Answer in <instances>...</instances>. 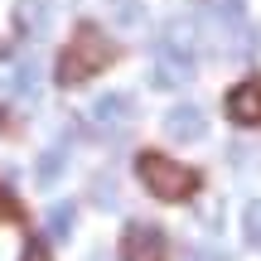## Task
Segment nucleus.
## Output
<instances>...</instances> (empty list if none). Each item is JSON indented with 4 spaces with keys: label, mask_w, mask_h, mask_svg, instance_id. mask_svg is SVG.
Returning <instances> with one entry per match:
<instances>
[{
    "label": "nucleus",
    "mask_w": 261,
    "mask_h": 261,
    "mask_svg": "<svg viewBox=\"0 0 261 261\" xmlns=\"http://www.w3.org/2000/svg\"><path fill=\"white\" fill-rule=\"evenodd\" d=\"M92 203L97 208H116V184H112V179H97V184H92Z\"/></svg>",
    "instance_id": "4468645a"
},
{
    "label": "nucleus",
    "mask_w": 261,
    "mask_h": 261,
    "mask_svg": "<svg viewBox=\"0 0 261 261\" xmlns=\"http://www.w3.org/2000/svg\"><path fill=\"white\" fill-rule=\"evenodd\" d=\"M19 261H48V247H44V242H29V247H24V256H19Z\"/></svg>",
    "instance_id": "dca6fc26"
},
{
    "label": "nucleus",
    "mask_w": 261,
    "mask_h": 261,
    "mask_svg": "<svg viewBox=\"0 0 261 261\" xmlns=\"http://www.w3.org/2000/svg\"><path fill=\"white\" fill-rule=\"evenodd\" d=\"M15 213H19L15 194H10V189H0V218H15Z\"/></svg>",
    "instance_id": "2eb2a0df"
},
{
    "label": "nucleus",
    "mask_w": 261,
    "mask_h": 261,
    "mask_svg": "<svg viewBox=\"0 0 261 261\" xmlns=\"http://www.w3.org/2000/svg\"><path fill=\"white\" fill-rule=\"evenodd\" d=\"M194 77V63H189V54H174L169 44H160L155 39V73H150V83L155 87H179Z\"/></svg>",
    "instance_id": "39448f33"
},
{
    "label": "nucleus",
    "mask_w": 261,
    "mask_h": 261,
    "mask_svg": "<svg viewBox=\"0 0 261 261\" xmlns=\"http://www.w3.org/2000/svg\"><path fill=\"white\" fill-rule=\"evenodd\" d=\"M194 261H227V256L218 252V247H203V252H194Z\"/></svg>",
    "instance_id": "f3484780"
},
{
    "label": "nucleus",
    "mask_w": 261,
    "mask_h": 261,
    "mask_svg": "<svg viewBox=\"0 0 261 261\" xmlns=\"http://www.w3.org/2000/svg\"><path fill=\"white\" fill-rule=\"evenodd\" d=\"M63 165H68V145H48L44 155H39V179L54 184V179L63 174Z\"/></svg>",
    "instance_id": "9d476101"
},
{
    "label": "nucleus",
    "mask_w": 261,
    "mask_h": 261,
    "mask_svg": "<svg viewBox=\"0 0 261 261\" xmlns=\"http://www.w3.org/2000/svg\"><path fill=\"white\" fill-rule=\"evenodd\" d=\"M136 174H140V184H145L155 198H165V203H179V198H189L198 189L194 169L179 165V160H169V155H160V150H145V155L136 160Z\"/></svg>",
    "instance_id": "f03ea898"
},
{
    "label": "nucleus",
    "mask_w": 261,
    "mask_h": 261,
    "mask_svg": "<svg viewBox=\"0 0 261 261\" xmlns=\"http://www.w3.org/2000/svg\"><path fill=\"white\" fill-rule=\"evenodd\" d=\"M227 116H232L237 126H256L261 121V87L256 83H237L232 92H227Z\"/></svg>",
    "instance_id": "0eeeda50"
},
{
    "label": "nucleus",
    "mask_w": 261,
    "mask_h": 261,
    "mask_svg": "<svg viewBox=\"0 0 261 261\" xmlns=\"http://www.w3.org/2000/svg\"><path fill=\"white\" fill-rule=\"evenodd\" d=\"M112 58H116V44H112L97 24H83L73 39H68V48L58 54V83L73 87V83H83V77L102 73Z\"/></svg>",
    "instance_id": "f257e3e1"
},
{
    "label": "nucleus",
    "mask_w": 261,
    "mask_h": 261,
    "mask_svg": "<svg viewBox=\"0 0 261 261\" xmlns=\"http://www.w3.org/2000/svg\"><path fill=\"white\" fill-rule=\"evenodd\" d=\"M73 232V203H54L48 208V237H68Z\"/></svg>",
    "instance_id": "9b49d317"
},
{
    "label": "nucleus",
    "mask_w": 261,
    "mask_h": 261,
    "mask_svg": "<svg viewBox=\"0 0 261 261\" xmlns=\"http://www.w3.org/2000/svg\"><path fill=\"white\" fill-rule=\"evenodd\" d=\"M15 19H19V29H24V34H44V24H48V10L39 5V0H24V5L15 10Z\"/></svg>",
    "instance_id": "1a4fd4ad"
},
{
    "label": "nucleus",
    "mask_w": 261,
    "mask_h": 261,
    "mask_svg": "<svg viewBox=\"0 0 261 261\" xmlns=\"http://www.w3.org/2000/svg\"><path fill=\"white\" fill-rule=\"evenodd\" d=\"M203 130H208L203 107L184 102V107H174V112H165V136H169V140H198Z\"/></svg>",
    "instance_id": "423d86ee"
},
{
    "label": "nucleus",
    "mask_w": 261,
    "mask_h": 261,
    "mask_svg": "<svg viewBox=\"0 0 261 261\" xmlns=\"http://www.w3.org/2000/svg\"><path fill=\"white\" fill-rule=\"evenodd\" d=\"M242 223H247V242H252V247H261V198H256V203H247Z\"/></svg>",
    "instance_id": "ddd939ff"
},
{
    "label": "nucleus",
    "mask_w": 261,
    "mask_h": 261,
    "mask_svg": "<svg viewBox=\"0 0 261 261\" xmlns=\"http://www.w3.org/2000/svg\"><path fill=\"white\" fill-rule=\"evenodd\" d=\"M121 261H165V232L155 223H130L121 237Z\"/></svg>",
    "instance_id": "7ed1b4c3"
},
{
    "label": "nucleus",
    "mask_w": 261,
    "mask_h": 261,
    "mask_svg": "<svg viewBox=\"0 0 261 261\" xmlns=\"http://www.w3.org/2000/svg\"><path fill=\"white\" fill-rule=\"evenodd\" d=\"M87 116H92V126L102 130V136H121L136 112H130V97L126 92H107V97H97V102H92V112H87Z\"/></svg>",
    "instance_id": "20e7f679"
},
{
    "label": "nucleus",
    "mask_w": 261,
    "mask_h": 261,
    "mask_svg": "<svg viewBox=\"0 0 261 261\" xmlns=\"http://www.w3.org/2000/svg\"><path fill=\"white\" fill-rule=\"evenodd\" d=\"M5 83H10V92H19V97H39V63H34V58H24Z\"/></svg>",
    "instance_id": "6e6552de"
},
{
    "label": "nucleus",
    "mask_w": 261,
    "mask_h": 261,
    "mask_svg": "<svg viewBox=\"0 0 261 261\" xmlns=\"http://www.w3.org/2000/svg\"><path fill=\"white\" fill-rule=\"evenodd\" d=\"M112 15H116V24H140L145 19V10H140V0H112Z\"/></svg>",
    "instance_id": "f8f14e48"
}]
</instances>
